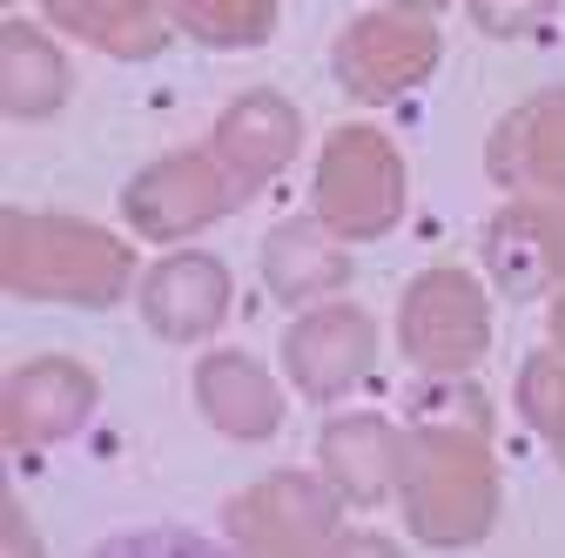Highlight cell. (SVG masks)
<instances>
[{
  "label": "cell",
  "mask_w": 565,
  "mask_h": 558,
  "mask_svg": "<svg viewBox=\"0 0 565 558\" xmlns=\"http://www.w3.org/2000/svg\"><path fill=\"white\" fill-rule=\"evenodd\" d=\"M282 357H290V377L310 397H337L343 384H358L364 364H371V323L358 310H317V316H303L290 330Z\"/></svg>",
  "instance_id": "cell-6"
},
{
  "label": "cell",
  "mask_w": 565,
  "mask_h": 558,
  "mask_svg": "<svg viewBox=\"0 0 565 558\" xmlns=\"http://www.w3.org/2000/svg\"><path fill=\"white\" fill-rule=\"evenodd\" d=\"M141 303H149V323L162 336H202V330H216V316L230 303V283L209 256H175L149 276Z\"/></svg>",
  "instance_id": "cell-9"
},
{
  "label": "cell",
  "mask_w": 565,
  "mask_h": 558,
  "mask_svg": "<svg viewBox=\"0 0 565 558\" xmlns=\"http://www.w3.org/2000/svg\"><path fill=\"white\" fill-rule=\"evenodd\" d=\"M202 410L236 438H269L276 431V390L249 357H209L202 364Z\"/></svg>",
  "instance_id": "cell-13"
},
{
  "label": "cell",
  "mask_w": 565,
  "mask_h": 558,
  "mask_svg": "<svg viewBox=\"0 0 565 558\" xmlns=\"http://www.w3.org/2000/svg\"><path fill=\"white\" fill-rule=\"evenodd\" d=\"M404 498L424 538H478L491 518V477L484 458L458 438H417L404 444Z\"/></svg>",
  "instance_id": "cell-2"
},
{
  "label": "cell",
  "mask_w": 565,
  "mask_h": 558,
  "mask_svg": "<svg viewBox=\"0 0 565 558\" xmlns=\"http://www.w3.org/2000/svg\"><path fill=\"white\" fill-rule=\"evenodd\" d=\"M411 8H438V0H411Z\"/></svg>",
  "instance_id": "cell-22"
},
{
  "label": "cell",
  "mask_w": 565,
  "mask_h": 558,
  "mask_svg": "<svg viewBox=\"0 0 565 558\" xmlns=\"http://www.w3.org/2000/svg\"><path fill=\"white\" fill-rule=\"evenodd\" d=\"M404 351L424 371H465L484 351V310L465 276H424L404 297Z\"/></svg>",
  "instance_id": "cell-4"
},
{
  "label": "cell",
  "mask_w": 565,
  "mask_h": 558,
  "mask_svg": "<svg viewBox=\"0 0 565 558\" xmlns=\"http://www.w3.org/2000/svg\"><path fill=\"white\" fill-rule=\"evenodd\" d=\"M552 0H478V21L484 28H532Z\"/></svg>",
  "instance_id": "cell-20"
},
{
  "label": "cell",
  "mask_w": 565,
  "mask_h": 558,
  "mask_svg": "<svg viewBox=\"0 0 565 558\" xmlns=\"http://www.w3.org/2000/svg\"><path fill=\"white\" fill-rule=\"evenodd\" d=\"M558 336H565V303H558Z\"/></svg>",
  "instance_id": "cell-21"
},
{
  "label": "cell",
  "mask_w": 565,
  "mask_h": 558,
  "mask_svg": "<svg viewBox=\"0 0 565 558\" xmlns=\"http://www.w3.org/2000/svg\"><path fill=\"white\" fill-rule=\"evenodd\" d=\"M323 458H330V471L350 484V498H384V471H397L404 464V444L377 425V417H350V425H337L330 438H323Z\"/></svg>",
  "instance_id": "cell-14"
},
{
  "label": "cell",
  "mask_w": 565,
  "mask_h": 558,
  "mask_svg": "<svg viewBox=\"0 0 565 558\" xmlns=\"http://www.w3.org/2000/svg\"><path fill=\"white\" fill-rule=\"evenodd\" d=\"M343 82L358 88V95H371V101H384V95H397L404 82H417L424 67L438 61V34L424 28V21H404V14H371V21H358L343 34Z\"/></svg>",
  "instance_id": "cell-5"
},
{
  "label": "cell",
  "mask_w": 565,
  "mask_h": 558,
  "mask_svg": "<svg viewBox=\"0 0 565 558\" xmlns=\"http://www.w3.org/2000/svg\"><path fill=\"white\" fill-rule=\"evenodd\" d=\"M223 189L216 169H209L202 155H182V162H162L149 169L135 189H128V216L149 229V236H175V229H195L223 208Z\"/></svg>",
  "instance_id": "cell-7"
},
{
  "label": "cell",
  "mask_w": 565,
  "mask_h": 558,
  "mask_svg": "<svg viewBox=\"0 0 565 558\" xmlns=\"http://www.w3.org/2000/svg\"><path fill=\"white\" fill-rule=\"evenodd\" d=\"M499 182H532V189H565V95L525 108L519 121L499 128Z\"/></svg>",
  "instance_id": "cell-12"
},
{
  "label": "cell",
  "mask_w": 565,
  "mask_h": 558,
  "mask_svg": "<svg viewBox=\"0 0 565 558\" xmlns=\"http://www.w3.org/2000/svg\"><path fill=\"white\" fill-rule=\"evenodd\" d=\"M175 14L202 41H256V34H269V0H175Z\"/></svg>",
  "instance_id": "cell-18"
},
{
  "label": "cell",
  "mask_w": 565,
  "mask_h": 558,
  "mask_svg": "<svg viewBox=\"0 0 565 558\" xmlns=\"http://www.w3.org/2000/svg\"><path fill=\"white\" fill-rule=\"evenodd\" d=\"M269 283L282 290V297H310V290H330V283H343V256H330L323 243H317V229H276L269 236Z\"/></svg>",
  "instance_id": "cell-17"
},
{
  "label": "cell",
  "mask_w": 565,
  "mask_h": 558,
  "mask_svg": "<svg viewBox=\"0 0 565 558\" xmlns=\"http://www.w3.org/2000/svg\"><path fill=\"white\" fill-rule=\"evenodd\" d=\"M397 202H404V175L391 142L371 128H337V142L323 155V216L343 236H377L391 229Z\"/></svg>",
  "instance_id": "cell-3"
},
{
  "label": "cell",
  "mask_w": 565,
  "mask_h": 558,
  "mask_svg": "<svg viewBox=\"0 0 565 558\" xmlns=\"http://www.w3.org/2000/svg\"><path fill=\"white\" fill-rule=\"evenodd\" d=\"M290 149H297V115L276 95H249L243 108H230V121L216 135V155H223L230 182H243V189H256L269 169H282Z\"/></svg>",
  "instance_id": "cell-11"
},
{
  "label": "cell",
  "mask_w": 565,
  "mask_h": 558,
  "mask_svg": "<svg viewBox=\"0 0 565 558\" xmlns=\"http://www.w3.org/2000/svg\"><path fill=\"white\" fill-rule=\"evenodd\" d=\"M61 88H67V75H61L54 47L28 28H8V108L14 115H47L61 101Z\"/></svg>",
  "instance_id": "cell-16"
},
{
  "label": "cell",
  "mask_w": 565,
  "mask_h": 558,
  "mask_svg": "<svg viewBox=\"0 0 565 558\" xmlns=\"http://www.w3.org/2000/svg\"><path fill=\"white\" fill-rule=\"evenodd\" d=\"M47 14L61 28H75V34H95L121 54H141V47H156V28H149V0H47Z\"/></svg>",
  "instance_id": "cell-15"
},
{
  "label": "cell",
  "mask_w": 565,
  "mask_h": 558,
  "mask_svg": "<svg viewBox=\"0 0 565 558\" xmlns=\"http://www.w3.org/2000/svg\"><path fill=\"white\" fill-rule=\"evenodd\" d=\"M88 397H95V384H88V371H75V364H34V371H21L14 390H8V438H14V444H47V438H61V431L88 410Z\"/></svg>",
  "instance_id": "cell-10"
},
{
  "label": "cell",
  "mask_w": 565,
  "mask_h": 558,
  "mask_svg": "<svg viewBox=\"0 0 565 558\" xmlns=\"http://www.w3.org/2000/svg\"><path fill=\"white\" fill-rule=\"evenodd\" d=\"M330 525H337V505L310 477H276L236 505V532L249 545H323Z\"/></svg>",
  "instance_id": "cell-8"
},
{
  "label": "cell",
  "mask_w": 565,
  "mask_h": 558,
  "mask_svg": "<svg viewBox=\"0 0 565 558\" xmlns=\"http://www.w3.org/2000/svg\"><path fill=\"white\" fill-rule=\"evenodd\" d=\"M525 404H532V417L565 444V364L558 357H539L532 371H525Z\"/></svg>",
  "instance_id": "cell-19"
},
{
  "label": "cell",
  "mask_w": 565,
  "mask_h": 558,
  "mask_svg": "<svg viewBox=\"0 0 565 558\" xmlns=\"http://www.w3.org/2000/svg\"><path fill=\"white\" fill-rule=\"evenodd\" d=\"M121 276H128V256L108 236L67 229V223H21V216H8V283L14 290L108 303V297H121Z\"/></svg>",
  "instance_id": "cell-1"
}]
</instances>
